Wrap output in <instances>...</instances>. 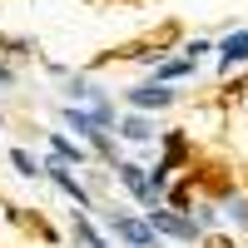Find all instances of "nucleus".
Returning a JSON list of instances; mask_svg holds the SVG:
<instances>
[{"label": "nucleus", "mask_w": 248, "mask_h": 248, "mask_svg": "<svg viewBox=\"0 0 248 248\" xmlns=\"http://www.w3.org/2000/svg\"><path fill=\"white\" fill-rule=\"evenodd\" d=\"M119 184H124V189H129V194L144 203V209H159V189H154V179L144 174L139 164H119Z\"/></svg>", "instance_id": "f257e3e1"}, {"label": "nucleus", "mask_w": 248, "mask_h": 248, "mask_svg": "<svg viewBox=\"0 0 248 248\" xmlns=\"http://www.w3.org/2000/svg\"><path fill=\"white\" fill-rule=\"evenodd\" d=\"M149 223L159 233H169V238H199L203 229H199V218H189V214H169V209H149Z\"/></svg>", "instance_id": "f03ea898"}, {"label": "nucleus", "mask_w": 248, "mask_h": 248, "mask_svg": "<svg viewBox=\"0 0 248 248\" xmlns=\"http://www.w3.org/2000/svg\"><path fill=\"white\" fill-rule=\"evenodd\" d=\"M114 233L129 248H159V229L149 218H114Z\"/></svg>", "instance_id": "7ed1b4c3"}, {"label": "nucleus", "mask_w": 248, "mask_h": 248, "mask_svg": "<svg viewBox=\"0 0 248 248\" xmlns=\"http://www.w3.org/2000/svg\"><path fill=\"white\" fill-rule=\"evenodd\" d=\"M129 105H134V109H149V114H154V109H169V105H174V90L154 79V85H139V90H129Z\"/></svg>", "instance_id": "20e7f679"}, {"label": "nucleus", "mask_w": 248, "mask_h": 248, "mask_svg": "<svg viewBox=\"0 0 248 248\" xmlns=\"http://www.w3.org/2000/svg\"><path fill=\"white\" fill-rule=\"evenodd\" d=\"M45 174L55 179V189H60V194H70V199L79 203V209H90V194H85V184H79V179H75V174L65 169V164H60V159L50 164V169H45Z\"/></svg>", "instance_id": "39448f33"}, {"label": "nucleus", "mask_w": 248, "mask_h": 248, "mask_svg": "<svg viewBox=\"0 0 248 248\" xmlns=\"http://www.w3.org/2000/svg\"><path fill=\"white\" fill-rule=\"evenodd\" d=\"M218 65H223V70H233V65H248V30H233V35L218 45Z\"/></svg>", "instance_id": "423d86ee"}, {"label": "nucleus", "mask_w": 248, "mask_h": 248, "mask_svg": "<svg viewBox=\"0 0 248 248\" xmlns=\"http://www.w3.org/2000/svg\"><path fill=\"white\" fill-rule=\"evenodd\" d=\"M194 65H199L194 55H179V60H164L154 75H159V85H174V79H189V75H194Z\"/></svg>", "instance_id": "0eeeda50"}, {"label": "nucleus", "mask_w": 248, "mask_h": 248, "mask_svg": "<svg viewBox=\"0 0 248 248\" xmlns=\"http://www.w3.org/2000/svg\"><path fill=\"white\" fill-rule=\"evenodd\" d=\"M119 134L134 139V144H144V139H154V124L144 119V114H129V119H119Z\"/></svg>", "instance_id": "6e6552de"}, {"label": "nucleus", "mask_w": 248, "mask_h": 248, "mask_svg": "<svg viewBox=\"0 0 248 248\" xmlns=\"http://www.w3.org/2000/svg\"><path fill=\"white\" fill-rule=\"evenodd\" d=\"M50 149H55L60 164H79V159H85V149H79V144H70L65 134H50Z\"/></svg>", "instance_id": "1a4fd4ad"}, {"label": "nucleus", "mask_w": 248, "mask_h": 248, "mask_svg": "<svg viewBox=\"0 0 248 248\" xmlns=\"http://www.w3.org/2000/svg\"><path fill=\"white\" fill-rule=\"evenodd\" d=\"M75 238H79V248H109L105 238L94 233V223H90L85 214H75Z\"/></svg>", "instance_id": "9d476101"}, {"label": "nucleus", "mask_w": 248, "mask_h": 248, "mask_svg": "<svg viewBox=\"0 0 248 248\" xmlns=\"http://www.w3.org/2000/svg\"><path fill=\"white\" fill-rule=\"evenodd\" d=\"M10 164H15V169L25 174V179H35V174H45V169H40V164H35V159L25 154V149H10Z\"/></svg>", "instance_id": "9b49d317"}, {"label": "nucleus", "mask_w": 248, "mask_h": 248, "mask_svg": "<svg viewBox=\"0 0 248 248\" xmlns=\"http://www.w3.org/2000/svg\"><path fill=\"white\" fill-rule=\"evenodd\" d=\"M209 50H214L209 40H189V50H184V55H194V60H199V55H209Z\"/></svg>", "instance_id": "f8f14e48"}, {"label": "nucleus", "mask_w": 248, "mask_h": 248, "mask_svg": "<svg viewBox=\"0 0 248 248\" xmlns=\"http://www.w3.org/2000/svg\"><path fill=\"white\" fill-rule=\"evenodd\" d=\"M0 85H10V70H5V65H0Z\"/></svg>", "instance_id": "ddd939ff"}]
</instances>
